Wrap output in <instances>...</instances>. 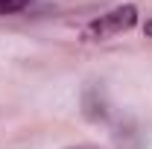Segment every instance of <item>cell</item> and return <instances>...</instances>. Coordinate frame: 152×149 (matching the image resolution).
<instances>
[{
	"instance_id": "cell-1",
	"label": "cell",
	"mask_w": 152,
	"mask_h": 149,
	"mask_svg": "<svg viewBox=\"0 0 152 149\" xmlns=\"http://www.w3.org/2000/svg\"><path fill=\"white\" fill-rule=\"evenodd\" d=\"M134 23H137V9H134L132 3L117 6V9L94 18L88 26H85V41H105V38L123 35V32L132 29Z\"/></svg>"
},
{
	"instance_id": "cell-2",
	"label": "cell",
	"mask_w": 152,
	"mask_h": 149,
	"mask_svg": "<svg viewBox=\"0 0 152 149\" xmlns=\"http://www.w3.org/2000/svg\"><path fill=\"white\" fill-rule=\"evenodd\" d=\"M29 0H0V15H12V12H20Z\"/></svg>"
},
{
	"instance_id": "cell-3",
	"label": "cell",
	"mask_w": 152,
	"mask_h": 149,
	"mask_svg": "<svg viewBox=\"0 0 152 149\" xmlns=\"http://www.w3.org/2000/svg\"><path fill=\"white\" fill-rule=\"evenodd\" d=\"M146 35H152V20H149V23H146Z\"/></svg>"
}]
</instances>
